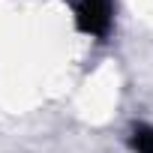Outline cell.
<instances>
[{"mask_svg": "<svg viewBox=\"0 0 153 153\" xmlns=\"http://www.w3.org/2000/svg\"><path fill=\"white\" fill-rule=\"evenodd\" d=\"M135 150L138 153H153V132L141 129V135L135 138Z\"/></svg>", "mask_w": 153, "mask_h": 153, "instance_id": "1", "label": "cell"}]
</instances>
